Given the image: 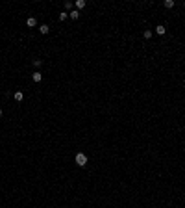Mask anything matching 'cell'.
<instances>
[{
    "label": "cell",
    "instance_id": "obj_1",
    "mask_svg": "<svg viewBox=\"0 0 185 208\" xmlns=\"http://www.w3.org/2000/svg\"><path fill=\"white\" fill-rule=\"evenodd\" d=\"M74 160H76V164H78L80 167H85V165H87V156H85L83 152H78Z\"/></svg>",
    "mask_w": 185,
    "mask_h": 208
},
{
    "label": "cell",
    "instance_id": "obj_2",
    "mask_svg": "<svg viewBox=\"0 0 185 208\" xmlns=\"http://www.w3.org/2000/svg\"><path fill=\"white\" fill-rule=\"evenodd\" d=\"M165 32H167V28H165L163 24H159V26H156V33H159V36H165Z\"/></svg>",
    "mask_w": 185,
    "mask_h": 208
},
{
    "label": "cell",
    "instance_id": "obj_3",
    "mask_svg": "<svg viewBox=\"0 0 185 208\" xmlns=\"http://www.w3.org/2000/svg\"><path fill=\"white\" fill-rule=\"evenodd\" d=\"M32 78H33V82H35V84H39L41 80H43V74H41V73H33Z\"/></svg>",
    "mask_w": 185,
    "mask_h": 208
},
{
    "label": "cell",
    "instance_id": "obj_4",
    "mask_svg": "<svg viewBox=\"0 0 185 208\" xmlns=\"http://www.w3.org/2000/svg\"><path fill=\"white\" fill-rule=\"evenodd\" d=\"M26 24H28L30 28H33V26H37V20H35V17H30V19L26 20Z\"/></svg>",
    "mask_w": 185,
    "mask_h": 208
},
{
    "label": "cell",
    "instance_id": "obj_5",
    "mask_svg": "<svg viewBox=\"0 0 185 208\" xmlns=\"http://www.w3.org/2000/svg\"><path fill=\"white\" fill-rule=\"evenodd\" d=\"M74 8H76L78 11H80V9H83V8H85V0H78V2L74 4Z\"/></svg>",
    "mask_w": 185,
    "mask_h": 208
},
{
    "label": "cell",
    "instance_id": "obj_6",
    "mask_svg": "<svg viewBox=\"0 0 185 208\" xmlns=\"http://www.w3.org/2000/svg\"><path fill=\"white\" fill-rule=\"evenodd\" d=\"M68 17H71V19H74V20H76V19L80 17V11H78V9H72V11H71V13H68Z\"/></svg>",
    "mask_w": 185,
    "mask_h": 208
},
{
    "label": "cell",
    "instance_id": "obj_7",
    "mask_svg": "<svg viewBox=\"0 0 185 208\" xmlns=\"http://www.w3.org/2000/svg\"><path fill=\"white\" fill-rule=\"evenodd\" d=\"M13 99H15V100H17V102H20V100H22V99H24V95H22V93H20V91H17V93H15V95H13Z\"/></svg>",
    "mask_w": 185,
    "mask_h": 208
},
{
    "label": "cell",
    "instance_id": "obj_8",
    "mask_svg": "<svg viewBox=\"0 0 185 208\" xmlns=\"http://www.w3.org/2000/svg\"><path fill=\"white\" fill-rule=\"evenodd\" d=\"M163 6H165L167 9H170V8H174V2H172V0H165V2H163Z\"/></svg>",
    "mask_w": 185,
    "mask_h": 208
},
{
    "label": "cell",
    "instance_id": "obj_9",
    "mask_svg": "<svg viewBox=\"0 0 185 208\" xmlns=\"http://www.w3.org/2000/svg\"><path fill=\"white\" fill-rule=\"evenodd\" d=\"M39 32H41V33H48V26H46V24H41V26H39Z\"/></svg>",
    "mask_w": 185,
    "mask_h": 208
},
{
    "label": "cell",
    "instance_id": "obj_10",
    "mask_svg": "<svg viewBox=\"0 0 185 208\" xmlns=\"http://www.w3.org/2000/svg\"><path fill=\"white\" fill-rule=\"evenodd\" d=\"M65 19H68V13H67V11H61V13H59V20H65Z\"/></svg>",
    "mask_w": 185,
    "mask_h": 208
},
{
    "label": "cell",
    "instance_id": "obj_11",
    "mask_svg": "<svg viewBox=\"0 0 185 208\" xmlns=\"http://www.w3.org/2000/svg\"><path fill=\"white\" fill-rule=\"evenodd\" d=\"M143 36H144V39H150V37H152V32H150V30H146V32L143 33Z\"/></svg>",
    "mask_w": 185,
    "mask_h": 208
},
{
    "label": "cell",
    "instance_id": "obj_12",
    "mask_svg": "<svg viewBox=\"0 0 185 208\" xmlns=\"http://www.w3.org/2000/svg\"><path fill=\"white\" fill-rule=\"evenodd\" d=\"M41 63H43V61H41V60H33V65H35V67H39V65H41Z\"/></svg>",
    "mask_w": 185,
    "mask_h": 208
},
{
    "label": "cell",
    "instance_id": "obj_13",
    "mask_svg": "<svg viewBox=\"0 0 185 208\" xmlns=\"http://www.w3.org/2000/svg\"><path fill=\"white\" fill-rule=\"evenodd\" d=\"M0 117H2V108H0Z\"/></svg>",
    "mask_w": 185,
    "mask_h": 208
}]
</instances>
